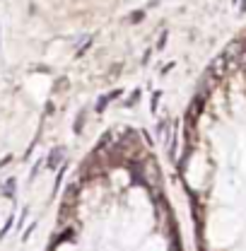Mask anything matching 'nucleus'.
<instances>
[{"label": "nucleus", "mask_w": 246, "mask_h": 251, "mask_svg": "<svg viewBox=\"0 0 246 251\" xmlns=\"http://www.w3.org/2000/svg\"><path fill=\"white\" fill-rule=\"evenodd\" d=\"M63 157H65V148H56V150H51V155L46 159V167L49 169H61L63 164Z\"/></svg>", "instance_id": "1"}, {"label": "nucleus", "mask_w": 246, "mask_h": 251, "mask_svg": "<svg viewBox=\"0 0 246 251\" xmlns=\"http://www.w3.org/2000/svg\"><path fill=\"white\" fill-rule=\"evenodd\" d=\"M121 92H123V90H114V92L104 94V97H101V99L97 101V106H94V111H97V114H101V111L106 109V104H109V101H114L116 97H121Z\"/></svg>", "instance_id": "2"}, {"label": "nucleus", "mask_w": 246, "mask_h": 251, "mask_svg": "<svg viewBox=\"0 0 246 251\" xmlns=\"http://www.w3.org/2000/svg\"><path fill=\"white\" fill-rule=\"evenodd\" d=\"M15 188H17V179H7L5 184H2V196H7V198H15Z\"/></svg>", "instance_id": "3"}, {"label": "nucleus", "mask_w": 246, "mask_h": 251, "mask_svg": "<svg viewBox=\"0 0 246 251\" xmlns=\"http://www.w3.org/2000/svg\"><path fill=\"white\" fill-rule=\"evenodd\" d=\"M85 116H87V111H80V116H77V121H75V128H73V130H75L77 135L82 133V126H85Z\"/></svg>", "instance_id": "4"}, {"label": "nucleus", "mask_w": 246, "mask_h": 251, "mask_svg": "<svg viewBox=\"0 0 246 251\" xmlns=\"http://www.w3.org/2000/svg\"><path fill=\"white\" fill-rule=\"evenodd\" d=\"M12 225H15V218H12V215H10V218H7V222H5V227H2V229H0V239H2V237H5V234H7V232H10V229H12Z\"/></svg>", "instance_id": "5"}, {"label": "nucleus", "mask_w": 246, "mask_h": 251, "mask_svg": "<svg viewBox=\"0 0 246 251\" xmlns=\"http://www.w3.org/2000/svg\"><path fill=\"white\" fill-rule=\"evenodd\" d=\"M143 17H145V10H135V12L130 15V25H138Z\"/></svg>", "instance_id": "6"}, {"label": "nucleus", "mask_w": 246, "mask_h": 251, "mask_svg": "<svg viewBox=\"0 0 246 251\" xmlns=\"http://www.w3.org/2000/svg\"><path fill=\"white\" fill-rule=\"evenodd\" d=\"M138 99H140V90H135V92H133V97H130L125 104H128V106H133V104H138Z\"/></svg>", "instance_id": "7"}, {"label": "nucleus", "mask_w": 246, "mask_h": 251, "mask_svg": "<svg viewBox=\"0 0 246 251\" xmlns=\"http://www.w3.org/2000/svg\"><path fill=\"white\" fill-rule=\"evenodd\" d=\"M159 97H162V92H154V97H152V111H157V104H159Z\"/></svg>", "instance_id": "8"}, {"label": "nucleus", "mask_w": 246, "mask_h": 251, "mask_svg": "<svg viewBox=\"0 0 246 251\" xmlns=\"http://www.w3.org/2000/svg\"><path fill=\"white\" fill-rule=\"evenodd\" d=\"M10 159H12V157H10V155H7V157H2V159H0V169H2L5 164H10Z\"/></svg>", "instance_id": "9"}, {"label": "nucleus", "mask_w": 246, "mask_h": 251, "mask_svg": "<svg viewBox=\"0 0 246 251\" xmlns=\"http://www.w3.org/2000/svg\"><path fill=\"white\" fill-rule=\"evenodd\" d=\"M242 10H246V0H242Z\"/></svg>", "instance_id": "10"}]
</instances>
